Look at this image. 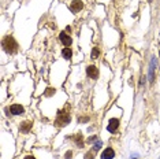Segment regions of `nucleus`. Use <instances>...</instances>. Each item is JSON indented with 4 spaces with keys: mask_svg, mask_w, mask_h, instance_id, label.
Listing matches in <instances>:
<instances>
[{
    "mask_svg": "<svg viewBox=\"0 0 160 159\" xmlns=\"http://www.w3.org/2000/svg\"><path fill=\"white\" fill-rule=\"evenodd\" d=\"M3 48H4L7 54H15L18 51V44H16V41L12 36H7L3 40Z\"/></svg>",
    "mask_w": 160,
    "mask_h": 159,
    "instance_id": "nucleus-1",
    "label": "nucleus"
},
{
    "mask_svg": "<svg viewBox=\"0 0 160 159\" xmlns=\"http://www.w3.org/2000/svg\"><path fill=\"white\" fill-rule=\"evenodd\" d=\"M68 122H70V115L67 114V115L64 117L63 111L59 113V117H58V119H56V125L58 126H66Z\"/></svg>",
    "mask_w": 160,
    "mask_h": 159,
    "instance_id": "nucleus-2",
    "label": "nucleus"
},
{
    "mask_svg": "<svg viewBox=\"0 0 160 159\" xmlns=\"http://www.w3.org/2000/svg\"><path fill=\"white\" fill-rule=\"evenodd\" d=\"M118 128H119V119L116 118H112L108 121V126H107V129H108V132L111 133H115L118 130Z\"/></svg>",
    "mask_w": 160,
    "mask_h": 159,
    "instance_id": "nucleus-3",
    "label": "nucleus"
},
{
    "mask_svg": "<svg viewBox=\"0 0 160 159\" xmlns=\"http://www.w3.org/2000/svg\"><path fill=\"white\" fill-rule=\"evenodd\" d=\"M59 39H60L62 44H64V47H70V46H71V43H73L71 37L68 36L67 33H64V32H62L60 34H59Z\"/></svg>",
    "mask_w": 160,
    "mask_h": 159,
    "instance_id": "nucleus-4",
    "label": "nucleus"
},
{
    "mask_svg": "<svg viewBox=\"0 0 160 159\" xmlns=\"http://www.w3.org/2000/svg\"><path fill=\"white\" fill-rule=\"evenodd\" d=\"M82 7H83V3L81 0H73L71 4H70V10L73 12H78L82 10Z\"/></svg>",
    "mask_w": 160,
    "mask_h": 159,
    "instance_id": "nucleus-5",
    "label": "nucleus"
},
{
    "mask_svg": "<svg viewBox=\"0 0 160 159\" xmlns=\"http://www.w3.org/2000/svg\"><path fill=\"white\" fill-rule=\"evenodd\" d=\"M23 111H25V108L21 104H12L10 107V113H11L12 115H21V114H23Z\"/></svg>",
    "mask_w": 160,
    "mask_h": 159,
    "instance_id": "nucleus-6",
    "label": "nucleus"
},
{
    "mask_svg": "<svg viewBox=\"0 0 160 159\" xmlns=\"http://www.w3.org/2000/svg\"><path fill=\"white\" fill-rule=\"evenodd\" d=\"M86 74H88V77L96 80L97 77H99V70H97L96 66H89L88 69H86Z\"/></svg>",
    "mask_w": 160,
    "mask_h": 159,
    "instance_id": "nucleus-7",
    "label": "nucleus"
},
{
    "mask_svg": "<svg viewBox=\"0 0 160 159\" xmlns=\"http://www.w3.org/2000/svg\"><path fill=\"white\" fill-rule=\"evenodd\" d=\"M114 157H115V152H114L112 148H107L101 154V159H112Z\"/></svg>",
    "mask_w": 160,
    "mask_h": 159,
    "instance_id": "nucleus-8",
    "label": "nucleus"
},
{
    "mask_svg": "<svg viewBox=\"0 0 160 159\" xmlns=\"http://www.w3.org/2000/svg\"><path fill=\"white\" fill-rule=\"evenodd\" d=\"M21 132H23V133H27L30 129H32V122L30 121H26V122H23V123H21Z\"/></svg>",
    "mask_w": 160,
    "mask_h": 159,
    "instance_id": "nucleus-9",
    "label": "nucleus"
},
{
    "mask_svg": "<svg viewBox=\"0 0 160 159\" xmlns=\"http://www.w3.org/2000/svg\"><path fill=\"white\" fill-rule=\"evenodd\" d=\"M62 56H63L64 59H70V58L73 56V51L68 47L63 48V50H62Z\"/></svg>",
    "mask_w": 160,
    "mask_h": 159,
    "instance_id": "nucleus-10",
    "label": "nucleus"
},
{
    "mask_svg": "<svg viewBox=\"0 0 160 159\" xmlns=\"http://www.w3.org/2000/svg\"><path fill=\"white\" fill-rule=\"evenodd\" d=\"M97 56H99V48L95 47L92 51V59H97Z\"/></svg>",
    "mask_w": 160,
    "mask_h": 159,
    "instance_id": "nucleus-11",
    "label": "nucleus"
},
{
    "mask_svg": "<svg viewBox=\"0 0 160 159\" xmlns=\"http://www.w3.org/2000/svg\"><path fill=\"white\" fill-rule=\"evenodd\" d=\"M75 140H77V143H78V147H83V143H82V136H81V134H77V137H75Z\"/></svg>",
    "mask_w": 160,
    "mask_h": 159,
    "instance_id": "nucleus-12",
    "label": "nucleus"
},
{
    "mask_svg": "<svg viewBox=\"0 0 160 159\" xmlns=\"http://www.w3.org/2000/svg\"><path fill=\"white\" fill-rule=\"evenodd\" d=\"M54 93H55V89L54 88H48L47 92H45V96H51V95H54Z\"/></svg>",
    "mask_w": 160,
    "mask_h": 159,
    "instance_id": "nucleus-13",
    "label": "nucleus"
},
{
    "mask_svg": "<svg viewBox=\"0 0 160 159\" xmlns=\"http://www.w3.org/2000/svg\"><path fill=\"white\" fill-rule=\"evenodd\" d=\"M66 159H71V151H67V152H66Z\"/></svg>",
    "mask_w": 160,
    "mask_h": 159,
    "instance_id": "nucleus-14",
    "label": "nucleus"
},
{
    "mask_svg": "<svg viewBox=\"0 0 160 159\" xmlns=\"http://www.w3.org/2000/svg\"><path fill=\"white\" fill-rule=\"evenodd\" d=\"M25 159H36V158L32 157V155H27V157H25Z\"/></svg>",
    "mask_w": 160,
    "mask_h": 159,
    "instance_id": "nucleus-15",
    "label": "nucleus"
},
{
    "mask_svg": "<svg viewBox=\"0 0 160 159\" xmlns=\"http://www.w3.org/2000/svg\"><path fill=\"white\" fill-rule=\"evenodd\" d=\"M85 158H86V159H93V158H92V154H88Z\"/></svg>",
    "mask_w": 160,
    "mask_h": 159,
    "instance_id": "nucleus-16",
    "label": "nucleus"
},
{
    "mask_svg": "<svg viewBox=\"0 0 160 159\" xmlns=\"http://www.w3.org/2000/svg\"><path fill=\"white\" fill-rule=\"evenodd\" d=\"M159 55H160V52H159Z\"/></svg>",
    "mask_w": 160,
    "mask_h": 159,
    "instance_id": "nucleus-17",
    "label": "nucleus"
}]
</instances>
